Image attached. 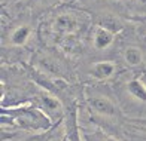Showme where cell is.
I'll return each instance as SVG.
<instances>
[{
  "label": "cell",
  "instance_id": "cell-7",
  "mask_svg": "<svg viewBox=\"0 0 146 141\" xmlns=\"http://www.w3.org/2000/svg\"><path fill=\"white\" fill-rule=\"evenodd\" d=\"M29 34H30V28L29 27H19L14 31V34H12V43L14 45H24L27 42L29 39Z\"/></svg>",
  "mask_w": 146,
  "mask_h": 141
},
{
  "label": "cell",
  "instance_id": "cell-6",
  "mask_svg": "<svg viewBox=\"0 0 146 141\" xmlns=\"http://www.w3.org/2000/svg\"><path fill=\"white\" fill-rule=\"evenodd\" d=\"M124 59H125V63H127L128 65L131 67H136L142 63V59H143V53L142 51L136 48V46H131V48H128L127 51L124 52Z\"/></svg>",
  "mask_w": 146,
  "mask_h": 141
},
{
  "label": "cell",
  "instance_id": "cell-5",
  "mask_svg": "<svg viewBox=\"0 0 146 141\" xmlns=\"http://www.w3.org/2000/svg\"><path fill=\"white\" fill-rule=\"evenodd\" d=\"M127 89L136 99L146 103V86L142 80H131L127 86Z\"/></svg>",
  "mask_w": 146,
  "mask_h": 141
},
{
  "label": "cell",
  "instance_id": "cell-1",
  "mask_svg": "<svg viewBox=\"0 0 146 141\" xmlns=\"http://www.w3.org/2000/svg\"><path fill=\"white\" fill-rule=\"evenodd\" d=\"M88 104L91 107V110H94L97 115L108 116V117L118 115L116 105L106 97H91L88 98Z\"/></svg>",
  "mask_w": 146,
  "mask_h": 141
},
{
  "label": "cell",
  "instance_id": "cell-8",
  "mask_svg": "<svg viewBox=\"0 0 146 141\" xmlns=\"http://www.w3.org/2000/svg\"><path fill=\"white\" fill-rule=\"evenodd\" d=\"M42 107H45L48 113H55V111H60V104L57 99L51 98V97H43L42 98Z\"/></svg>",
  "mask_w": 146,
  "mask_h": 141
},
{
  "label": "cell",
  "instance_id": "cell-3",
  "mask_svg": "<svg viewBox=\"0 0 146 141\" xmlns=\"http://www.w3.org/2000/svg\"><path fill=\"white\" fill-rule=\"evenodd\" d=\"M115 73V64L110 61H98L91 67V74L98 80L109 79Z\"/></svg>",
  "mask_w": 146,
  "mask_h": 141
},
{
  "label": "cell",
  "instance_id": "cell-9",
  "mask_svg": "<svg viewBox=\"0 0 146 141\" xmlns=\"http://www.w3.org/2000/svg\"><path fill=\"white\" fill-rule=\"evenodd\" d=\"M142 82H143V83H145V86H146V74H143V76H142Z\"/></svg>",
  "mask_w": 146,
  "mask_h": 141
},
{
  "label": "cell",
  "instance_id": "cell-10",
  "mask_svg": "<svg viewBox=\"0 0 146 141\" xmlns=\"http://www.w3.org/2000/svg\"><path fill=\"white\" fill-rule=\"evenodd\" d=\"M104 141H116V140H113V138H106Z\"/></svg>",
  "mask_w": 146,
  "mask_h": 141
},
{
  "label": "cell",
  "instance_id": "cell-4",
  "mask_svg": "<svg viewBox=\"0 0 146 141\" xmlns=\"http://www.w3.org/2000/svg\"><path fill=\"white\" fill-rule=\"evenodd\" d=\"M113 42V31L108 30L103 25H98L96 28V34H94V43L98 49H106L110 43Z\"/></svg>",
  "mask_w": 146,
  "mask_h": 141
},
{
  "label": "cell",
  "instance_id": "cell-2",
  "mask_svg": "<svg viewBox=\"0 0 146 141\" xmlns=\"http://www.w3.org/2000/svg\"><path fill=\"white\" fill-rule=\"evenodd\" d=\"M78 27H79V22L72 13L60 15L55 21V30L61 33H75L78 30Z\"/></svg>",
  "mask_w": 146,
  "mask_h": 141
}]
</instances>
